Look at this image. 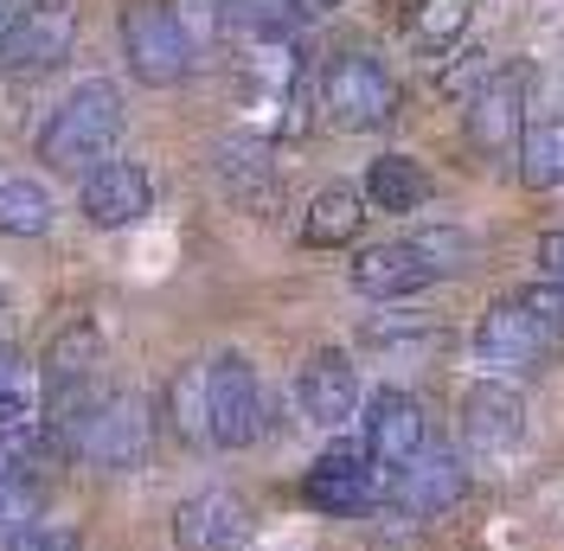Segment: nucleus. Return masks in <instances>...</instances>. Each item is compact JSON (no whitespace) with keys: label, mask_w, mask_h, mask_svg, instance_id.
<instances>
[{"label":"nucleus","mask_w":564,"mask_h":551,"mask_svg":"<svg viewBox=\"0 0 564 551\" xmlns=\"http://www.w3.org/2000/svg\"><path fill=\"white\" fill-rule=\"evenodd\" d=\"M148 206H154V180H148V168H135V161H104V168L84 173V186H77V212H84L97 231L141 225Z\"/></svg>","instance_id":"f8f14e48"},{"label":"nucleus","mask_w":564,"mask_h":551,"mask_svg":"<svg viewBox=\"0 0 564 551\" xmlns=\"http://www.w3.org/2000/svg\"><path fill=\"white\" fill-rule=\"evenodd\" d=\"M302 500L327 519H352V514H366V507L386 500V475H379V462L366 455V443H334L315 468L302 475Z\"/></svg>","instance_id":"423d86ee"},{"label":"nucleus","mask_w":564,"mask_h":551,"mask_svg":"<svg viewBox=\"0 0 564 551\" xmlns=\"http://www.w3.org/2000/svg\"><path fill=\"white\" fill-rule=\"evenodd\" d=\"M468 257H475L468 231H456V225H423L411 238L366 244L352 257V289L372 295V302H404V295H417V289L443 282V276H462Z\"/></svg>","instance_id":"f257e3e1"},{"label":"nucleus","mask_w":564,"mask_h":551,"mask_svg":"<svg viewBox=\"0 0 564 551\" xmlns=\"http://www.w3.org/2000/svg\"><path fill=\"white\" fill-rule=\"evenodd\" d=\"M39 411H45L39 379L26 372V359H20V353H7V346H0V443H7V436H20L26 423H39Z\"/></svg>","instance_id":"412c9836"},{"label":"nucleus","mask_w":564,"mask_h":551,"mask_svg":"<svg viewBox=\"0 0 564 551\" xmlns=\"http://www.w3.org/2000/svg\"><path fill=\"white\" fill-rule=\"evenodd\" d=\"M70 39H77L70 0H33L20 13V26L7 33V45H0V71L7 77H45V71H58L70 58Z\"/></svg>","instance_id":"9d476101"},{"label":"nucleus","mask_w":564,"mask_h":551,"mask_svg":"<svg viewBox=\"0 0 564 551\" xmlns=\"http://www.w3.org/2000/svg\"><path fill=\"white\" fill-rule=\"evenodd\" d=\"M545 353H552V334L520 309V295H513V302H494V309L481 314V327H475V359L494 366V372H527Z\"/></svg>","instance_id":"4468645a"},{"label":"nucleus","mask_w":564,"mask_h":551,"mask_svg":"<svg viewBox=\"0 0 564 551\" xmlns=\"http://www.w3.org/2000/svg\"><path fill=\"white\" fill-rule=\"evenodd\" d=\"M26 7H33V0H0V45H7V33L20 26V13H26Z\"/></svg>","instance_id":"473e14b6"},{"label":"nucleus","mask_w":564,"mask_h":551,"mask_svg":"<svg viewBox=\"0 0 564 551\" xmlns=\"http://www.w3.org/2000/svg\"><path fill=\"white\" fill-rule=\"evenodd\" d=\"M13 475H20V468H13V455L0 449V482H13Z\"/></svg>","instance_id":"f704fd0d"},{"label":"nucleus","mask_w":564,"mask_h":551,"mask_svg":"<svg viewBox=\"0 0 564 551\" xmlns=\"http://www.w3.org/2000/svg\"><path fill=\"white\" fill-rule=\"evenodd\" d=\"M302 13H327V7H347V0H295Z\"/></svg>","instance_id":"72a5a7b5"},{"label":"nucleus","mask_w":564,"mask_h":551,"mask_svg":"<svg viewBox=\"0 0 564 551\" xmlns=\"http://www.w3.org/2000/svg\"><path fill=\"white\" fill-rule=\"evenodd\" d=\"M520 443H527V404H520V391L500 379L468 385L462 391V449L475 462H507Z\"/></svg>","instance_id":"1a4fd4ad"},{"label":"nucleus","mask_w":564,"mask_h":551,"mask_svg":"<svg viewBox=\"0 0 564 551\" xmlns=\"http://www.w3.org/2000/svg\"><path fill=\"white\" fill-rule=\"evenodd\" d=\"M366 455L379 462V475H398V468H411L423 449H430V411H423L411 391H398V385H386V391H372L366 398Z\"/></svg>","instance_id":"6e6552de"},{"label":"nucleus","mask_w":564,"mask_h":551,"mask_svg":"<svg viewBox=\"0 0 564 551\" xmlns=\"http://www.w3.org/2000/svg\"><path fill=\"white\" fill-rule=\"evenodd\" d=\"M263 379H257V366H250L245 353H218L206 359V430L218 449H250L263 436Z\"/></svg>","instance_id":"39448f33"},{"label":"nucleus","mask_w":564,"mask_h":551,"mask_svg":"<svg viewBox=\"0 0 564 551\" xmlns=\"http://www.w3.org/2000/svg\"><path fill=\"white\" fill-rule=\"evenodd\" d=\"M7 551H77V532L70 526H33L26 539H13Z\"/></svg>","instance_id":"7c9ffc66"},{"label":"nucleus","mask_w":564,"mask_h":551,"mask_svg":"<svg viewBox=\"0 0 564 551\" xmlns=\"http://www.w3.org/2000/svg\"><path fill=\"white\" fill-rule=\"evenodd\" d=\"M462 116H468V148H481V154L520 148V122H527V71L500 65L488 77V90L462 109Z\"/></svg>","instance_id":"dca6fc26"},{"label":"nucleus","mask_w":564,"mask_h":551,"mask_svg":"<svg viewBox=\"0 0 564 551\" xmlns=\"http://www.w3.org/2000/svg\"><path fill=\"white\" fill-rule=\"evenodd\" d=\"M462 494H468V462H462L456 449H423L411 468H398L386 482V500L398 507L404 519H436V514H449Z\"/></svg>","instance_id":"9b49d317"},{"label":"nucleus","mask_w":564,"mask_h":551,"mask_svg":"<svg viewBox=\"0 0 564 551\" xmlns=\"http://www.w3.org/2000/svg\"><path fill=\"white\" fill-rule=\"evenodd\" d=\"M70 436V462L97 468V475H135L148 462V436H154V417L135 391H97L84 411L65 423Z\"/></svg>","instance_id":"7ed1b4c3"},{"label":"nucleus","mask_w":564,"mask_h":551,"mask_svg":"<svg viewBox=\"0 0 564 551\" xmlns=\"http://www.w3.org/2000/svg\"><path fill=\"white\" fill-rule=\"evenodd\" d=\"M359 231H366V193H352V186H321L302 212V244L308 250H347Z\"/></svg>","instance_id":"f3484780"},{"label":"nucleus","mask_w":564,"mask_h":551,"mask_svg":"<svg viewBox=\"0 0 564 551\" xmlns=\"http://www.w3.org/2000/svg\"><path fill=\"white\" fill-rule=\"evenodd\" d=\"M494 58L488 52H481V45H468V52H456V58H449V65H443V77H436V90H443V97H449V104H475V97H481V90H488V77H494Z\"/></svg>","instance_id":"bb28decb"},{"label":"nucleus","mask_w":564,"mask_h":551,"mask_svg":"<svg viewBox=\"0 0 564 551\" xmlns=\"http://www.w3.org/2000/svg\"><path fill=\"white\" fill-rule=\"evenodd\" d=\"M520 309L552 334V341H564V282H552V276H539L532 289H520Z\"/></svg>","instance_id":"c756f323"},{"label":"nucleus","mask_w":564,"mask_h":551,"mask_svg":"<svg viewBox=\"0 0 564 551\" xmlns=\"http://www.w3.org/2000/svg\"><path fill=\"white\" fill-rule=\"evenodd\" d=\"M321 109L347 136L386 129L391 116H398V77L372 52H340V58H327V71H321Z\"/></svg>","instance_id":"20e7f679"},{"label":"nucleus","mask_w":564,"mask_h":551,"mask_svg":"<svg viewBox=\"0 0 564 551\" xmlns=\"http://www.w3.org/2000/svg\"><path fill=\"white\" fill-rule=\"evenodd\" d=\"M174 26H180V39L193 45V58H199L212 39L231 26V0H174Z\"/></svg>","instance_id":"cd10ccee"},{"label":"nucleus","mask_w":564,"mask_h":551,"mask_svg":"<svg viewBox=\"0 0 564 551\" xmlns=\"http://www.w3.org/2000/svg\"><path fill=\"white\" fill-rule=\"evenodd\" d=\"M462 33H468V7L462 0H423L411 13V45H423V52H449Z\"/></svg>","instance_id":"393cba45"},{"label":"nucleus","mask_w":564,"mask_h":551,"mask_svg":"<svg viewBox=\"0 0 564 551\" xmlns=\"http://www.w3.org/2000/svg\"><path fill=\"white\" fill-rule=\"evenodd\" d=\"M430 199V173L411 154H379L366 168V206L372 212H417Z\"/></svg>","instance_id":"6ab92c4d"},{"label":"nucleus","mask_w":564,"mask_h":551,"mask_svg":"<svg viewBox=\"0 0 564 551\" xmlns=\"http://www.w3.org/2000/svg\"><path fill=\"white\" fill-rule=\"evenodd\" d=\"M0 309H7V302H0Z\"/></svg>","instance_id":"c9c22d12"},{"label":"nucleus","mask_w":564,"mask_h":551,"mask_svg":"<svg viewBox=\"0 0 564 551\" xmlns=\"http://www.w3.org/2000/svg\"><path fill=\"white\" fill-rule=\"evenodd\" d=\"M122 58L135 71L141 84H180L186 71H193V45L180 39L174 26V7H161V0H129L122 7Z\"/></svg>","instance_id":"0eeeda50"},{"label":"nucleus","mask_w":564,"mask_h":551,"mask_svg":"<svg viewBox=\"0 0 564 551\" xmlns=\"http://www.w3.org/2000/svg\"><path fill=\"white\" fill-rule=\"evenodd\" d=\"M116 141H122V90L104 84V77H90L39 129V161L52 173H84L90 161H104Z\"/></svg>","instance_id":"f03ea898"},{"label":"nucleus","mask_w":564,"mask_h":551,"mask_svg":"<svg viewBox=\"0 0 564 551\" xmlns=\"http://www.w3.org/2000/svg\"><path fill=\"white\" fill-rule=\"evenodd\" d=\"M295 404L308 423L321 430H340L352 411H359V372H352V359L340 346H321L302 359V372H295Z\"/></svg>","instance_id":"ddd939ff"},{"label":"nucleus","mask_w":564,"mask_h":551,"mask_svg":"<svg viewBox=\"0 0 564 551\" xmlns=\"http://www.w3.org/2000/svg\"><path fill=\"white\" fill-rule=\"evenodd\" d=\"M250 539V507L231 487H206L174 507V545L180 551H238Z\"/></svg>","instance_id":"2eb2a0df"},{"label":"nucleus","mask_w":564,"mask_h":551,"mask_svg":"<svg viewBox=\"0 0 564 551\" xmlns=\"http://www.w3.org/2000/svg\"><path fill=\"white\" fill-rule=\"evenodd\" d=\"M45 482L39 475H13V482H0V551L13 545V539H26L33 526H45Z\"/></svg>","instance_id":"b1692460"},{"label":"nucleus","mask_w":564,"mask_h":551,"mask_svg":"<svg viewBox=\"0 0 564 551\" xmlns=\"http://www.w3.org/2000/svg\"><path fill=\"white\" fill-rule=\"evenodd\" d=\"M295 0H231V26H245L250 39H282L295 26Z\"/></svg>","instance_id":"c85d7f7f"},{"label":"nucleus","mask_w":564,"mask_h":551,"mask_svg":"<svg viewBox=\"0 0 564 551\" xmlns=\"http://www.w3.org/2000/svg\"><path fill=\"white\" fill-rule=\"evenodd\" d=\"M366 346L372 353H398V359L404 353H430L436 346V321L430 314H386V321L366 327Z\"/></svg>","instance_id":"a878e982"},{"label":"nucleus","mask_w":564,"mask_h":551,"mask_svg":"<svg viewBox=\"0 0 564 551\" xmlns=\"http://www.w3.org/2000/svg\"><path fill=\"white\" fill-rule=\"evenodd\" d=\"M167 417H174L180 443H212L206 430V366H180L167 385Z\"/></svg>","instance_id":"5701e85b"},{"label":"nucleus","mask_w":564,"mask_h":551,"mask_svg":"<svg viewBox=\"0 0 564 551\" xmlns=\"http://www.w3.org/2000/svg\"><path fill=\"white\" fill-rule=\"evenodd\" d=\"M218 180L238 206H270L276 199V173H270V148L250 136L218 141Z\"/></svg>","instance_id":"a211bd4d"},{"label":"nucleus","mask_w":564,"mask_h":551,"mask_svg":"<svg viewBox=\"0 0 564 551\" xmlns=\"http://www.w3.org/2000/svg\"><path fill=\"white\" fill-rule=\"evenodd\" d=\"M52 218L58 206L39 180H0V238H45Z\"/></svg>","instance_id":"aec40b11"},{"label":"nucleus","mask_w":564,"mask_h":551,"mask_svg":"<svg viewBox=\"0 0 564 551\" xmlns=\"http://www.w3.org/2000/svg\"><path fill=\"white\" fill-rule=\"evenodd\" d=\"M520 180L539 193L564 186V122H539L520 136Z\"/></svg>","instance_id":"4be33fe9"},{"label":"nucleus","mask_w":564,"mask_h":551,"mask_svg":"<svg viewBox=\"0 0 564 551\" xmlns=\"http://www.w3.org/2000/svg\"><path fill=\"white\" fill-rule=\"evenodd\" d=\"M539 263H545L552 282H564V231H545V238H539Z\"/></svg>","instance_id":"2f4dec72"}]
</instances>
